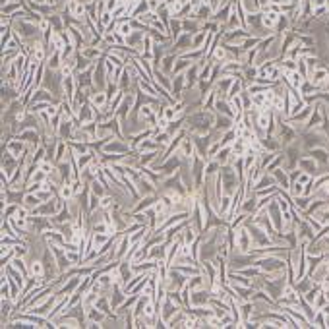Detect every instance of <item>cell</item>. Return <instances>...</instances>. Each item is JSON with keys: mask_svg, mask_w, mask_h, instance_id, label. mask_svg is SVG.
<instances>
[{"mask_svg": "<svg viewBox=\"0 0 329 329\" xmlns=\"http://www.w3.org/2000/svg\"><path fill=\"white\" fill-rule=\"evenodd\" d=\"M314 87H318V89H324L326 85H328V80H329V70L326 66H316V68H312L310 72H308V78H306Z\"/></svg>", "mask_w": 329, "mask_h": 329, "instance_id": "obj_1", "label": "cell"}, {"mask_svg": "<svg viewBox=\"0 0 329 329\" xmlns=\"http://www.w3.org/2000/svg\"><path fill=\"white\" fill-rule=\"evenodd\" d=\"M176 58H178V54L176 52H166L163 58H161V62H159V66H155V68H161L164 74H168L170 78H172V70H174V64H176Z\"/></svg>", "mask_w": 329, "mask_h": 329, "instance_id": "obj_7", "label": "cell"}, {"mask_svg": "<svg viewBox=\"0 0 329 329\" xmlns=\"http://www.w3.org/2000/svg\"><path fill=\"white\" fill-rule=\"evenodd\" d=\"M89 103H91V107H93L95 111H103V109H107V105H109V93L95 89V91L91 93V97H89Z\"/></svg>", "mask_w": 329, "mask_h": 329, "instance_id": "obj_6", "label": "cell"}, {"mask_svg": "<svg viewBox=\"0 0 329 329\" xmlns=\"http://www.w3.org/2000/svg\"><path fill=\"white\" fill-rule=\"evenodd\" d=\"M322 188H324V192H326V194H328V196H329V182H326V184H324Z\"/></svg>", "mask_w": 329, "mask_h": 329, "instance_id": "obj_12", "label": "cell"}, {"mask_svg": "<svg viewBox=\"0 0 329 329\" xmlns=\"http://www.w3.org/2000/svg\"><path fill=\"white\" fill-rule=\"evenodd\" d=\"M166 29H168V37H170V39H176V37L182 33V17L170 16V17L166 19Z\"/></svg>", "mask_w": 329, "mask_h": 329, "instance_id": "obj_8", "label": "cell"}, {"mask_svg": "<svg viewBox=\"0 0 329 329\" xmlns=\"http://www.w3.org/2000/svg\"><path fill=\"white\" fill-rule=\"evenodd\" d=\"M132 17H128V19H120V21H116V27H115V33L120 37V39H126L132 31H134V27H132V21H130Z\"/></svg>", "mask_w": 329, "mask_h": 329, "instance_id": "obj_10", "label": "cell"}, {"mask_svg": "<svg viewBox=\"0 0 329 329\" xmlns=\"http://www.w3.org/2000/svg\"><path fill=\"white\" fill-rule=\"evenodd\" d=\"M27 269H29V277H41L45 279V263L41 258H33L29 263H27Z\"/></svg>", "mask_w": 329, "mask_h": 329, "instance_id": "obj_9", "label": "cell"}, {"mask_svg": "<svg viewBox=\"0 0 329 329\" xmlns=\"http://www.w3.org/2000/svg\"><path fill=\"white\" fill-rule=\"evenodd\" d=\"M6 151H8L10 155H14L17 161H23V159H25V151H27V144H25L23 140H19V138L8 140V142H6Z\"/></svg>", "mask_w": 329, "mask_h": 329, "instance_id": "obj_3", "label": "cell"}, {"mask_svg": "<svg viewBox=\"0 0 329 329\" xmlns=\"http://www.w3.org/2000/svg\"><path fill=\"white\" fill-rule=\"evenodd\" d=\"M260 16H262V25H263L267 31H273V29L279 25V19H281V14H279V12L263 6V10H262Z\"/></svg>", "mask_w": 329, "mask_h": 329, "instance_id": "obj_2", "label": "cell"}, {"mask_svg": "<svg viewBox=\"0 0 329 329\" xmlns=\"http://www.w3.org/2000/svg\"><path fill=\"white\" fill-rule=\"evenodd\" d=\"M238 6L242 10L244 17L246 16H254V14H262V10H263V2L262 0H238Z\"/></svg>", "mask_w": 329, "mask_h": 329, "instance_id": "obj_5", "label": "cell"}, {"mask_svg": "<svg viewBox=\"0 0 329 329\" xmlns=\"http://www.w3.org/2000/svg\"><path fill=\"white\" fill-rule=\"evenodd\" d=\"M267 4H275V6H289V4H293L291 0H269ZM295 6V4H293Z\"/></svg>", "mask_w": 329, "mask_h": 329, "instance_id": "obj_11", "label": "cell"}, {"mask_svg": "<svg viewBox=\"0 0 329 329\" xmlns=\"http://www.w3.org/2000/svg\"><path fill=\"white\" fill-rule=\"evenodd\" d=\"M192 49V33H186L182 31L176 39H172V52L176 54H184L186 50Z\"/></svg>", "mask_w": 329, "mask_h": 329, "instance_id": "obj_4", "label": "cell"}, {"mask_svg": "<svg viewBox=\"0 0 329 329\" xmlns=\"http://www.w3.org/2000/svg\"><path fill=\"white\" fill-rule=\"evenodd\" d=\"M326 8H328V12H329V0L326 2Z\"/></svg>", "mask_w": 329, "mask_h": 329, "instance_id": "obj_13", "label": "cell"}]
</instances>
